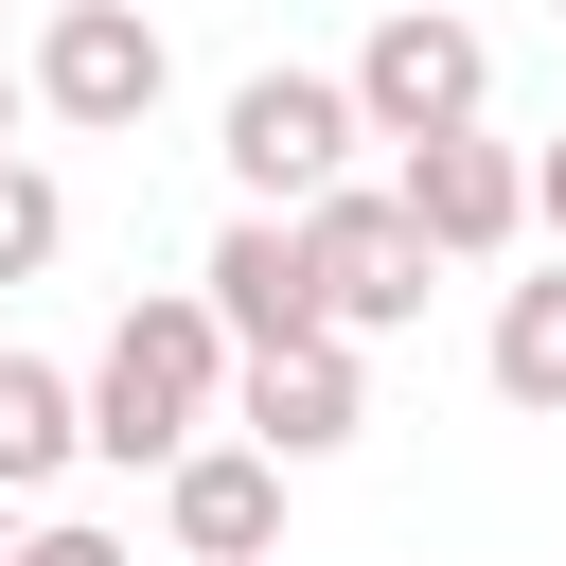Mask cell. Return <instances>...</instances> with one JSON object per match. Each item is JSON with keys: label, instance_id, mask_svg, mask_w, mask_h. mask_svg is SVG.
Listing matches in <instances>:
<instances>
[{"label": "cell", "instance_id": "2", "mask_svg": "<svg viewBox=\"0 0 566 566\" xmlns=\"http://www.w3.org/2000/svg\"><path fill=\"white\" fill-rule=\"evenodd\" d=\"M354 142H371V124H354V71H248L212 159H230L248 212H318V195L354 177Z\"/></svg>", "mask_w": 566, "mask_h": 566}, {"label": "cell", "instance_id": "1", "mask_svg": "<svg viewBox=\"0 0 566 566\" xmlns=\"http://www.w3.org/2000/svg\"><path fill=\"white\" fill-rule=\"evenodd\" d=\"M212 424H230V336H212V301H195V283L124 301V336H106V371H88V460H195Z\"/></svg>", "mask_w": 566, "mask_h": 566}, {"label": "cell", "instance_id": "15", "mask_svg": "<svg viewBox=\"0 0 566 566\" xmlns=\"http://www.w3.org/2000/svg\"><path fill=\"white\" fill-rule=\"evenodd\" d=\"M18 106H35V88H18V53H0V124H18Z\"/></svg>", "mask_w": 566, "mask_h": 566}, {"label": "cell", "instance_id": "9", "mask_svg": "<svg viewBox=\"0 0 566 566\" xmlns=\"http://www.w3.org/2000/svg\"><path fill=\"white\" fill-rule=\"evenodd\" d=\"M159 531H177L195 566H265V548H283V460H265V442H195V460H159Z\"/></svg>", "mask_w": 566, "mask_h": 566}, {"label": "cell", "instance_id": "4", "mask_svg": "<svg viewBox=\"0 0 566 566\" xmlns=\"http://www.w3.org/2000/svg\"><path fill=\"white\" fill-rule=\"evenodd\" d=\"M301 265H318V336H354V354L424 318V230H407L389 195H354V177L301 212Z\"/></svg>", "mask_w": 566, "mask_h": 566}, {"label": "cell", "instance_id": "8", "mask_svg": "<svg viewBox=\"0 0 566 566\" xmlns=\"http://www.w3.org/2000/svg\"><path fill=\"white\" fill-rule=\"evenodd\" d=\"M195 301H212V336H230V354H283V336H318L301 212H230V230H212V265H195Z\"/></svg>", "mask_w": 566, "mask_h": 566}, {"label": "cell", "instance_id": "16", "mask_svg": "<svg viewBox=\"0 0 566 566\" xmlns=\"http://www.w3.org/2000/svg\"><path fill=\"white\" fill-rule=\"evenodd\" d=\"M0 548H18V495H0Z\"/></svg>", "mask_w": 566, "mask_h": 566}, {"label": "cell", "instance_id": "7", "mask_svg": "<svg viewBox=\"0 0 566 566\" xmlns=\"http://www.w3.org/2000/svg\"><path fill=\"white\" fill-rule=\"evenodd\" d=\"M230 424L301 478V460H336L354 424H371V371H354V336H283V354H230Z\"/></svg>", "mask_w": 566, "mask_h": 566}, {"label": "cell", "instance_id": "14", "mask_svg": "<svg viewBox=\"0 0 566 566\" xmlns=\"http://www.w3.org/2000/svg\"><path fill=\"white\" fill-rule=\"evenodd\" d=\"M531 230H548V248H566V142H548V159H531Z\"/></svg>", "mask_w": 566, "mask_h": 566}, {"label": "cell", "instance_id": "3", "mask_svg": "<svg viewBox=\"0 0 566 566\" xmlns=\"http://www.w3.org/2000/svg\"><path fill=\"white\" fill-rule=\"evenodd\" d=\"M478 88H495V53H478V18H442V0H389L371 53H354V124H371V142H460Z\"/></svg>", "mask_w": 566, "mask_h": 566}, {"label": "cell", "instance_id": "6", "mask_svg": "<svg viewBox=\"0 0 566 566\" xmlns=\"http://www.w3.org/2000/svg\"><path fill=\"white\" fill-rule=\"evenodd\" d=\"M389 212L424 230V265H495V248L531 230V159H513V142H478V124H460V142H407Z\"/></svg>", "mask_w": 566, "mask_h": 566}, {"label": "cell", "instance_id": "13", "mask_svg": "<svg viewBox=\"0 0 566 566\" xmlns=\"http://www.w3.org/2000/svg\"><path fill=\"white\" fill-rule=\"evenodd\" d=\"M0 566H124V531H88V513H53V531H18Z\"/></svg>", "mask_w": 566, "mask_h": 566}, {"label": "cell", "instance_id": "10", "mask_svg": "<svg viewBox=\"0 0 566 566\" xmlns=\"http://www.w3.org/2000/svg\"><path fill=\"white\" fill-rule=\"evenodd\" d=\"M478 371H495V407L566 424V248H548L531 283H495V336H478Z\"/></svg>", "mask_w": 566, "mask_h": 566}, {"label": "cell", "instance_id": "5", "mask_svg": "<svg viewBox=\"0 0 566 566\" xmlns=\"http://www.w3.org/2000/svg\"><path fill=\"white\" fill-rule=\"evenodd\" d=\"M159 71H177V53H159V18H142V0H53V35L18 53V88H35L53 124H142V106H159Z\"/></svg>", "mask_w": 566, "mask_h": 566}, {"label": "cell", "instance_id": "12", "mask_svg": "<svg viewBox=\"0 0 566 566\" xmlns=\"http://www.w3.org/2000/svg\"><path fill=\"white\" fill-rule=\"evenodd\" d=\"M53 248H71V195H53L35 159H0V283H35Z\"/></svg>", "mask_w": 566, "mask_h": 566}, {"label": "cell", "instance_id": "11", "mask_svg": "<svg viewBox=\"0 0 566 566\" xmlns=\"http://www.w3.org/2000/svg\"><path fill=\"white\" fill-rule=\"evenodd\" d=\"M71 460H88V389L35 371V354H0V495H53Z\"/></svg>", "mask_w": 566, "mask_h": 566}]
</instances>
